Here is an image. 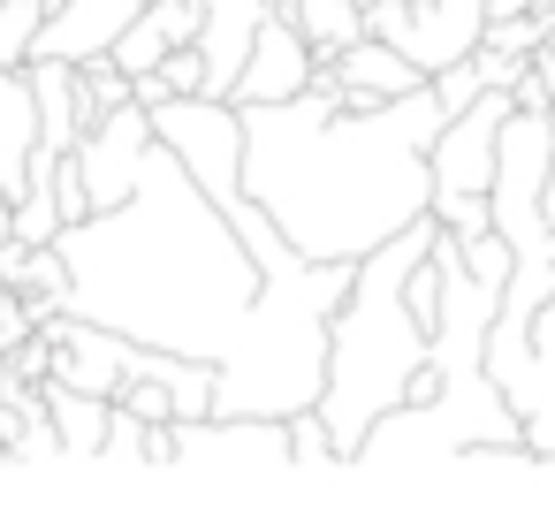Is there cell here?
Masks as SVG:
<instances>
[{"label": "cell", "mask_w": 555, "mask_h": 532, "mask_svg": "<svg viewBox=\"0 0 555 532\" xmlns=\"http://www.w3.org/2000/svg\"><path fill=\"white\" fill-rule=\"evenodd\" d=\"M312 47H305V31L289 24V9H267V24H259V39H251V54H244V69H236V85H229V100L236 107H267V100H297L305 85H312Z\"/></svg>", "instance_id": "11"}, {"label": "cell", "mask_w": 555, "mask_h": 532, "mask_svg": "<svg viewBox=\"0 0 555 532\" xmlns=\"http://www.w3.org/2000/svg\"><path fill=\"white\" fill-rule=\"evenodd\" d=\"M160 77H168V92H206V62H198V39H183V47H168V62H160Z\"/></svg>", "instance_id": "19"}, {"label": "cell", "mask_w": 555, "mask_h": 532, "mask_svg": "<svg viewBox=\"0 0 555 532\" xmlns=\"http://www.w3.org/2000/svg\"><path fill=\"white\" fill-rule=\"evenodd\" d=\"M365 31L388 39L403 62H418V77H434L479 47L487 9L479 0H365Z\"/></svg>", "instance_id": "7"}, {"label": "cell", "mask_w": 555, "mask_h": 532, "mask_svg": "<svg viewBox=\"0 0 555 532\" xmlns=\"http://www.w3.org/2000/svg\"><path fill=\"white\" fill-rule=\"evenodd\" d=\"M434 130L441 107L426 85L343 107V77L320 62L297 100L244 107V191L297 259H365L396 229L426 221Z\"/></svg>", "instance_id": "2"}, {"label": "cell", "mask_w": 555, "mask_h": 532, "mask_svg": "<svg viewBox=\"0 0 555 532\" xmlns=\"http://www.w3.org/2000/svg\"><path fill=\"white\" fill-rule=\"evenodd\" d=\"M153 138L183 160V176L229 213V229L244 236V251L259 259V274H282L297 251L282 244V229L259 213V198L244 191V107L214 100V92H176L153 107Z\"/></svg>", "instance_id": "6"}, {"label": "cell", "mask_w": 555, "mask_h": 532, "mask_svg": "<svg viewBox=\"0 0 555 532\" xmlns=\"http://www.w3.org/2000/svg\"><path fill=\"white\" fill-rule=\"evenodd\" d=\"M168 464L183 471H289V418H176L168 426Z\"/></svg>", "instance_id": "8"}, {"label": "cell", "mask_w": 555, "mask_h": 532, "mask_svg": "<svg viewBox=\"0 0 555 532\" xmlns=\"http://www.w3.org/2000/svg\"><path fill=\"white\" fill-rule=\"evenodd\" d=\"M274 9H289L312 62H335L350 39H365V0H274Z\"/></svg>", "instance_id": "16"}, {"label": "cell", "mask_w": 555, "mask_h": 532, "mask_svg": "<svg viewBox=\"0 0 555 532\" xmlns=\"http://www.w3.org/2000/svg\"><path fill=\"white\" fill-rule=\"evenodd\" d=\"M145 9V0H62V9H47V24H39V39H31V62H100L115 39H122V24Z\"/></svg>", "instance_id": "12"}, {"label": "cell", "mask_w": 555, "mask_h": 532, "mask_svg": "<svg viewBox=\"0 0 555 532\" xmlns=\"http://www.w3.org/2000/svg\"><path fill=\"white\" fill-rule=\"evenodd\" d=\"M434 259H441V320L426 335V365H418L411 395L365 426V441L350 456L365 471H380V464H449L456 449H525V426H517V411L502 403V388L487 373V327H494L502 289L464 274L456 236L441 221H434Z\"/></svg>", "instance_id": "3"}, {"label": "cell", "mask_w": 555, "mask_h": 532, "mask_svg": "<svg viewBox=\"0 0 555 532\" xmlns=\"http://www.w3.org/2000/svg\"><path fill=\"white\" fill-rule=\"evenodd\" d=\"M540 206H547V221H555V145H547V183H540Z\"/></svg>", "instance_id": "21"}, {"label": "cell", "mask_w": 555, "mask_h": 532, "mask_svg": "<svg viewBox=\"0 0 555 532\" xmlns=\"http://www.w3.org/2000/svg\"><path fill=\"white\" fill-rule=\"evenodd\" d=\"M145 145H153V115H145L138 100L107 107V115L69 145V168H77V183H85V206H92V213H107V206H122V198L138 191Z\"/></svg>", "instance_id": "10"}, {"label": "cell", "mask_w": 555, "mask_h": 532, "mask_svg": "<svg viewBox=\"0 0 555 532\" xmlns=\"http://www.w3.org/2000/svg\"><path fill=\"white\" fill-rule=\"evenodd\" d=\"M358 259H289L259 282V304L236 350L214 365V411L229 418H289L320 403L327 380V312L350 297Z\"/></svg>", "instance_id": "5"}, {"label": "cell", "mask_w": 555, "mask_h": 532, "mask_svg": "<svg viewBox=\"0 0 555 532\" xmlns=\"http://www.w3.org/2000/svg\"><path fill=\"white\" fill-rule=\"evenodd\" d=\"M479 9H487V24H494V16H525V9H540V0H479Z\"/></svg>", "instance_id": "20"}, {"label": "cell", "mask_w": 555, "mask_h": 532, "mask_svg": "<svg viewBox=\"0 0 555 532\" xmlns=\"http://www.w3.org/2000/svg\"><path fill=\"white\" fill-rule=\"evenodd\" d=\"M39 403H47V426L62 433V456L69 464H100V441H107V395L92 388H69V380H39Z\"/></svg>", "instance_id": "15"}, {"label": "cell", "mask_w": 555, "mask_h": 532, "mask_svg": "<svg viewBox=\"0 0 555 532\" xmlns=\"http://www.w3.org/2000/svg\"><path fill=\"white\" fill-rule=\"evenodd\" d=\"M267 9L274 0H198V62H206V92L214 100H229V85H236V69H244V54L259 39Z\"/></svg>", "instance_id": "13"}, {"label": "cell", "mask_w": 555, "mask_h": 532, "mask_svg": "<svg viewBox=\"0 0 555 532\" xmlns=\"http://www.w3.org/2000/svg\"><path fill=\"white\" fill-rule=\"evenodd\" d=\"M47 9H54V0H0V69L31 62V39L47 24Z\"/></svg>", "instance_id": "17"}, {"label": "cell", "mask_w": 555, "mask_h": 532, "mask_svg": "<svg viewBox=\"0 0 555 532\" xmlns=\"http://www.w3.org/2000/svg\"><path fill=\"white\" fill-rule=\"evenodd\" d=\"M320 464H343V456H335L327 418L305 403V411H289V471H320Z\"/></svg>", "instance_id": "18"}, {"label": "cell", "mask_w": 555, "mask_h": 532, "mask_svg": "<svg viewBox=\"0 0 555 532\" xmlns=\"http://www.w3.org/2000/svg\"><path fill=\"white\" fill-rule=\"evenodd\" d=\"M0 464H9V441H0Z\"/></svg>", "instance_id": "22"}, {"label": "cell", "mask_w": 555, "mask_h": 532, "mask_svg": "<svg viewBox=\"0 0 555 532\" xmlns=\"http://www.w3.org/2000/svg\"><path fill=\"white\" fill-rule=\"evenodd\" d=\"M547 54H555V31H547Z\"/></svg>", "instance_id": "24"}, {"label": "cell", "mask_w": 555, "mask_h": 532, "mask_svg": "<svg viewBox=\"0 0 555 532\" xmlns=\"http://www.w3.org/2000/svg\"><path fill=\"white\" fill-rule=\"evenodd\" d=\"M335 77H343V107H373V100H396V92H418L426 77H418V62H403L388 39H350L335 62H327Z\"/></svg>", "instance_id": "14"}, {"label": "cell", "mask_w": 555, "mask_h": 532, "mask_svg": "<svg viewBox=\"0 0 555 532\" xmlns=\"http://www.w3.org/2000/svg\"><path fill=\"white\" fill-rule=\"evenodd\" d=\"M426 236H434V221H411L388 244H373L350 267V297L327 312V380H320V403L312 411L327 418L343 464L358 456L365 426L411 395V380L426 365V335L434 327H418L411 304H403V274L426 251Z\"/></svg>", "instance_id": "4"}, {"label": "cell", "mask_w": 555, "mask_h": 532, "mask_svg": "<svg viewBox=\"0 0 555 532\" xmlns=\"http://www.w3.org/2000/svg\"><path fill=\"white\" fill-rule=\"evenodd\" d=\"M494 388L502 403L517 411L525 426V449H532V471L555 456V289L540 297V312L525 320V342L509 365H494Z\"/></svg>", "instance_id": "9"}, {"label": "cell", "mask_w": 555, "mask_h": 532, "mask_svg": "<svg viewBox=\"0 0 555 532\" xmlns=\"http://www.w3.org/2000/svg\"><path fill=\"white\" fill-rule=\"evenodd\" d=\"M69 289L62 312L100 320L130 342L221 365L259 304V259L229 229V213L183 176V160L153 138L138 191L107 213H85L54 236Z\"/></svg>", "instance_id": "1"}, {"label": "cell", "mask_w": 555, "mask_h": 532, "mask_svg": "<svg viewBox=\"0 0 555 532\" xmlns=\"http://www.w3.org/2000/svg\"><path fill=\"white\" fill-rule=\"evenodd\" d=\"M540 471H555V456H547V464H540Z\"/></svg>", "instance_id": "23"}]
</instances>
